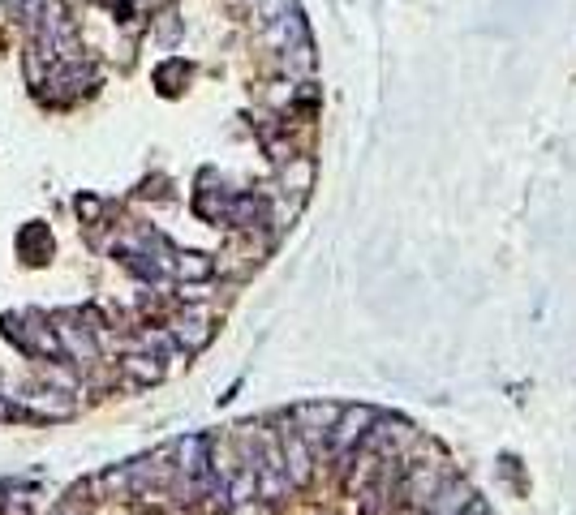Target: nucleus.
I'll list each match as a JSON object with an SVG mask.
<instances>
[{
    "label": "nucleus",
    "instance_id": "1",
    "mask_svg": "<svg viewBox=\"0 0 576 515\" xmlns=\"http://www.w3.org/2000/svg\"><path fill=\"white\" fill-rule=\"evenodd\" d=\"M447 477H452V472L439 464H409V460H405V499L417 502V507H430L434 490H439Z\"/></svg>",
    "mask_w": 576,
    "mask_h": 515
},
{
    "label": "nucleus",
    "instance_id": "2",
    "mask_svg": "<svg viewBox=\"0 0 576 515\" xmlns=\"http://www.w3.org/2000/svg\"><path fill=\"white\" fill-rule=\"evenodd\" d=\"M379 417L375 408H345L340 417H336V425L327 430V447L331 451H348V447H357V438L370 430V421Z\"/></svg>",
    "mask_w": 576,
    "mask_h": 515
},
{
    "label": "nucleus",
    "instance_id": "3",
    "mask_svg": "<svg viewBox=\"0 0 576 515\" xmlns=\"http://www.w3.org/2000/svg\"><path fill=\"white\" fill-rule=\"evenodd\" d=\"M284 472H288V481L293 485H306L314 477V464H310V447H306V438L297 434V430H284Z\"/></svg>",
    "mask_w": 576,
    "mask_h": 515
},
{
    "label": "nucleus",
    "instance_id": "4",
    "mask_svg": "<svg viewBox=\"0 0 576 515\" xmlns=\"http://www.w3.org/2000/svg\"><path fill=\"white\" fill-rule=\"evenodd\" d=\"M469 499H473V490H469L461 477H447V481L434 490V499H430V515H456Z\"/></svg>",
    "mask_w": 576,
    "mask_h": 515
},
{
    "label": "nucleus",
    "instance_id": "5",
    "mask_svg": "<svg viewBox=\"0 0 576 515\" xmlns=\"http://www.w3.org/2000/svg\"><path fill=\"white\" fill-rule=\"evenodd\" d=\"M314 180V163L310 160H288V168H284V189H293L297 198L310 189Z\"/></svg>",
    "mask_w": 576,
    "mask_h": 515
}]
</instances>
